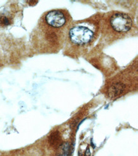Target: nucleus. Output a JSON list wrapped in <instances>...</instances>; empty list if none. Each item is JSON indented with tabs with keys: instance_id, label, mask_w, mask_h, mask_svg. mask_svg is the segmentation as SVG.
I'll list each match as a JSON object with an SVG mask.
<instances>
[{
	"instance_id": "obj_1",
	"label": "nucleus",
	"mask_w": 138,
	"mask_h": 156,
	"mask_svg": "<svg viewBox=\"0 0 138 156\" xmlns=\"http://www.w3.org/2000/svg\"><path fill=\"white\" fill-rule=\"evenodd\" d=\"M93 35V31L84 27H76L71 28L69 31V36L72 42L79 45L89 42Z\"/></svg>"
},
{
	"instance_id": "obj_2",
	"label": "nucleus",
	"mask_w": 138,
	"mask_h": 156,
	"mask_svg": "<svg viewBox=\"0 0 138 156\" xmlns=\"http://www.w3.org/2000/svg\"><path fill=\"white\" fill-rule=\"evenodd\" d=\"M111 24L113 28L118 32L129 31L132 27V19L124 13H116L111 18Z\"/></svg>"
},
{
	"instance_id": "obj_3",
	"label": "nucleus",
	"mask_w": 138,
	"mask_h": 156,
	"mask_svg": "<svg viewBox=\"0 0 138 156\" xmlns=\"http://www.w3.org/2000/svg\"><path fill=\"white\" fill-rule=\"evenodd\" d=\"M46 21L53 27H61L66 23V19L62 13L59 11H52L46 16Z\"/></svg>"
},
{
	"instance_id": "obj_4",
	"label": "nucleus",
	"mask_w": 138,
	"mask_h": 156,
	"mask_svg": "<svg viewBox=\"0 0 138 156\" xmlns=\"http://www.w3.org/2000/svg\"><path fill=\"white\" fill-rule=\"evenodd\" d=\"M125 90V86L122 83H115L109 89V96L111 98L120 95Z\"/></svg>"
},
{
	"instance_id": "obj_5",
	"label": "nucleus",
	"mask_w": 138,
	"mask_h": 156,
	"mask_svg": "<svg viewBox=\"0 0 138 156\" xmlns=\"http://www.w3.org/2000/svg\"><path fill=\"white\" fill-rule=\"evenodd\" d=\"M70 145L68 143H64L59 147L56 156H69Z\"/></svg>"
},
{
	"instance_id": "obj_6",
	"label": "nucleus",
	"mask_w": 138,
	"mask_h": 156,
	"mask_svg": "<svg viewBox=\"0 0 138 156\" xmlns=\"http://www.w3.org/2000/svg\"><path fill=\"white\" fill-rule=\"evenodd\" d=\"M59 139V135L57 132L52 133L50 136V144L53 145H56V144H58Z\"/></svg>"
},
{
	"instance_id": "obj_7",
	"label": "nucleus",
	"mask_w": 138,
	"mask_h": 156,
	"mask_svg": "<svg viewBox=\"0 0 138 156\" xmlns=\"http://www.w3.org/2000/svg\"><path fill=\"white\" fill-rule=\"evenodd\" d=\"M9 24H10V21L7 17L4 16H0V24L3 26H7Z\"/></svg>"
},
{
	"instance_id": "obj_8",
	"label": "nucleus",
	"mask_w": 138,
	"mask_h": 156,
	"mask_svg": "<svg viewBox=\"0 0 138 156\" xmlns=\"http://www.w3.org/2000/svg\"><path fill=\"white\" fill-rule=\"evenodd\" d=\"M85 155H86V156H89L90 155V152L89 151V148L87 149L86 152H85Z\"/></svg>"
}]
</instances>
